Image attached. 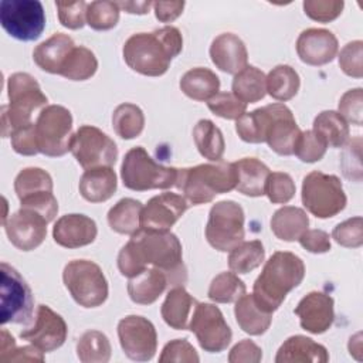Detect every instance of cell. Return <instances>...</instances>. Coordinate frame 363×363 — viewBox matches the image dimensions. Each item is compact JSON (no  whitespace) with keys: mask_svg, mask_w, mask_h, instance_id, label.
<instances>
[{"mask_svg":"<svg viewBox=\"0 0 363 363\" xmlns=\"http://www.w3.org/2000/svg\"><path fill=\"white\" fill-rule=\"evenodd\" d=\"M183 50V37L177 27L164 26L152 33L132 34L123 44L126 65L146 77H160Z\"/></svg>","mask_w":363,"mask_h":363,"instance_id":"obj_1","label":"cell"},{"mask_svg":"<svg viewBox=\"0 0 363 363\" xmlns=\"http://www.w3.org/2000/svg\"><path fill=\"white\" fill-rule=\"evenodd\" d=\"M305 277L303 261L289 251H277L264 264L252 286V296L267 312H275L286 295L299 286Z\"/></svg>","mask_w":363,"mask_h":363,"instance_id":"obj_2","label":"cell"},{"mask_svg":"<svg viewBox=\"0 0 363 363\" xmlns=\"http://www.w3.org/2000/svg\"><path fill=\"white\" fill-rule=\"evenodd\" d=\"M190 206L206 204L217 194L228 193L237 186V170L234 163L224 160L203 163L193 167L179 169L176 184Z\"/></svg>","mask_w":363,"mask_h":363,"instance_id":"obj_3","label":"cell"},{"mask_svg":"<svg viewBox=\"0 0 363 363\" xmlns=\"http://www.w3.org/2000/svg\"><path fill=\"white\" fill-rule=\"evenodd\" d=\"M9 104L1 106V135L10 136L16 129L33 123V115L47 106L48 98L37 79L27 72H14L7 79Z\"/></svg>","mask_w":363,"mask_h":363,"instance_id":"obj_4","label":"cell"},{"mask_svg":"<svg viewBox=\"0 0 363 363\" xmlns=\"http://www.w3.org/2000/svg\"><path fill=\"white\" fill-rule=\"evenodd\" d=\"M129 241L146 268L147 265H153L164 271L176 282L182 279V275L186 277L182 242L170 230L147 231L140 228L136 234L130 235Z\"/></svg>","mask_w":363,"mask_h":363,"instance_id":"obj_5","label":"cell"},{"mask_svg":"<svg viewBox=\"0 0 363 363\" xmlns=\"http://www.w3.org/2000/svg\"><path fill=\"white\" fill-rule=\"evenodd\" d=\"M177 172L179 169L176 167L155 162L142 146L129 149L121 164L122 183L133 191L173 187L177 180Z\"/></svg>","mask_w":363,"mask_h":363,"instance_id":"obj_6","label":"cell"},{"mask_svg":"<svg viewBox=\"0 0 363 363\" xmlns=\"http://www.w3.org/2000/svg\"><path fill=\"white\" fill-rule=\"evenodd\" d=\"M62 282L72 299L84 308L101 306L109 294L101 267L89 259L69 261L64 267Z\"/></svg>","mask_w":363,"mask_h":363,"instance_id":"obj_7","label":"cell"},{"mask_svg":"<svg viewBox=\"0 0 363 363\" xmlns=\"http://www.w3.org/2000/svg\"><path fill=\"white\" fill-rule=\"evenodd\" d=\"M301 199L303 207L318 218L335 217L347 203L340 179L319 170L303 177Z\"/></svg>","mask_w":363,"mask_h":363,"instance_id":"obj_8","label":"cell"},{"mask_svg":"<svg viewBox=\"0 0 363 363\" xmlns=\"http://www.w3.org/2000/svg\"><path fill=\"white\" fill-rule=\"evenodd\" d=\"M35 136L40 153L60 157L71 150L72 115L62 105H47L35 121Z\"/></svg>","mask_w":363,"mask_h":363,"instance_id":"obj_9","label":"cell"},{"mask_svg":"<svg viewBox=\"0 0 363 363\" xmlns=\"http://www.w3.org/2000/svg\"><path fill=\"white\" fill-rule=\"evenodd\" d=\"M244 210L234 200L213 204L206 224L207 242L217 251H231L244 240Z\"/></svg>","mask_w":363,"mask_h":363,"instance_id":"obj_10","label":"cell"},{"mask_svg":"<svg viewBox=\"0 0 363 363\" xmlns=\"http://www.w3.org/2000/svg\"><path fill=\"white\" fill-rule=\"evenodd\" d=\"M0 306L1 325L27 323L31 320L34 298L26 279L7 262L0 265Z\"/></svg>","mask_w":363,"mask_h":363,"instance_id":"obj_11","label":"cell"},{"mask_svg":"<svg viewBox=\"0 0 363 363\" xmlns=\"http://www.w3.org/2000/svg\"><path fill=\"white\" fill-rule=\"evenodd\" d=\"M0 23L13 38L34 41L45 28V11L38 0H3Z\"/></svg>","mask_w":363,"mask_h":363,"instance_id":"obj_12","label":"cell"},{"mask_svg":"<svg viewBox=\"0 0 363 363\" xmlns=\"http://www.w3.org/2000/svg\"><path fill=\"white\" fill-rule=\"evenodd\" d=\"M189 330L194 333L200 347L208 353H220L231 343L233 332L223 312L213 303L197 302L189 322Z\"/></svg>","mask_w":363,"mask_h":363,"instance_id":"obj_13","label":"cell"},{"mask_svg":"<svg viewBox=\"0 0 363 363\" xmlns=\"http://www.w3.org/2000/svg\"><path fill=\"white\" fill-rule=\"evenodd\" d=\"M71 153L79 166L86 169L111 166L118 159V147L113 139L92 125H82L71 140Z\"/></svg>","mask_w":363,"mask_h":363,"instance_id":"obj_14","label":"cell"},{"mask_svg":"<svg viewBox=\"0 0 363 363\" xmlns=\"http://www.w3.org/2000/svg\"><path fill=\"white\" fill-rule=\"evenodd\" d=\"M118 337L123 353L135 362L152 360L157 350L155 325L140 315L122 318L118 323Z\"/></svg>","mask_w":363,"mask_h":363,"instance_id":"obj_15","label":"cell"},{"mask_svg":"<svg viewBox=\"0 0 363 363\" xmlns=\"http://www.w3.org/2000/svg\"><path fill=\"white\" fill-rule=\"evenodd\" d=\"M67 335L68 328L64 318L48 305H38L33 325L20 332L23 340L37 346L44 353L61 347Z\"/></svg>","mask_w":363,"mask_h":363,"instance_id":"obj_16","label":"cell"},{"mask_svg":"<svg viewBox=\"0 0 363 363\" xmlns=\"http://www.w3.org/2000/svg\"><path fill=\"white\" fill-rule=\"evenodd\" d=\"M47 218L35 210L23 208L3 224L9 241L20 251H31L43 244L47 235Z\"/></svg>","mask_w":363,"mask_h":363,"instance_id":"obj_17","label":"cell"},{"mask_svg":"<svg viewBox=\"0 0 363 363\" xmlns=\"http://www.w3.org/2000/svg\"><path fill=\"white\" fill-rule=\"evenodd\" d=\"M265 109L268 113L265 142L277 155H294L296 139L302 130L296 125L292 111L281 102L265 105Z\"/></svg>","mask_w":363,"mask_h":363,"instance_id":"obj_18","label":"cell"},{"mask_svg":"<svg viewBox=\"0 0 363 363\" xmlns=\"http://www.w3.org/2000/svg\"><path fill=\"white\" fill-rule=\"evenodd\" d=\"M189 204L182 194L164 191L152 197L140 213V228L147 231H169L186 213Z\"/></svg>","mask_w":363,"mask_h":363,"instance_id":"obj_19","label":"cell"},{"mask_svg":"<svg viewBox=\"0 0 363 363\" xmlns=\"http://www.w3.org/2000/svg\"><path fill=\"white\" fill-rule=\"evenodd\" d=\"M333 298L320 291L306 294L295 308V315L299 316L301 328L309 333H325L335 320Z\"/></svg>","mask_w":363,"mask_h":363,"instance_id":"obj_20","label":"cell"},{"mask_svg":"<svg viewBox=\"0 0 363 363\" xmlns=\"http://www.w3.org/2000/svg\"><path fill=\"white\" fill-rule=\"evenodd\" d=\"M296 52L302 62L320 67L333 61L339 51L336 35L326 28H306L296 38Z\"/></svg>","mask_w":363,"mask_h":363,"instance_id":"obj_21","label":"cell"},{"mask_svg":"<svg viewBox=\"0 0 363 363\" xmlns=\"http://www.w3.org/2000/svg\"><path fill=\"white\" fill-rule=\"evenodd\" d=\"M98 234L96 223L85 214L61 216L52 227L54 241L64 248H79L95 241Z\"/></svg>","mask_w":363,"mask_h":363,"instance_id":"obj_22","label":"cell"},{"mask_svg":"<svg viewBox=\"0 0 363 363\" xmlns=\"http://www.w3.org/2000/svg\"><path fill=\"white\" fill-rule=\"evenodd\" d=\"M210 58L213 64L227 74H237L248 64V52L244 41L233 34H218L210 45Z\"/></svg>","mask_w":363,"mask_h":363,"instance_id":"obj_23","label":"cell"},{"mask_svg":"<svg viewBox=\"0 0 363 363\" xmlns=\"http://www.w3.org/2000/svg\"><path fill=\"white\" fill-rule=\"evenodd\" d=\"M74 40L64 33H54L50 38L40 43L33 51L37 67L48 74L60 75L69 52L74 50Z\"/></svg>","mask_w":363,"mask_h":363,"instance_id":"obj_24","label":"cell"},{"mask_svg":"<svg viewBox=\"0 0 363 363\" xmlns=\"http://www.w3.org/2000/svg\"><path fill=\"white\" fill-rule=\"evenodd\" d=\"M328 360L326 347L302 335L288 337L275 356L277 363H326Z\"/></svg>","mask_w":363,"mask_h":363,"instance_id":"obj_25","label":"cell"},{"mask_svg":"<svg viewBox=\"0 0 363 363\" xmlns=\"http://www.w3.org/2000/svg\"><path fill=\"white\" fill-rule=\"evenodd\" d=\"M118 187L116 173L111 166L86 169L79 179V193L89 203L109 200Z\"/></svg>","mask_w":363,"mask_h":363,"instance_id":"obj_26","label":"cell"},{"mask_svg":"<svg viewBox=\"0 0 363 363\" xmlns=\"http://www.w3.org/2000/svg\"><path fill=\"white\" fill-rule=\"evenodd\" d=\"M170 277L159 268H146L136 277L129 278L128 295L139 305L153 303L166 289ZM172 281V279H170Z\"/></svg>","mask_w":363,"mask_h":363,"instance_id":"obj_27","label":"cell"},{"mask_svg":"<svg viewBox=\"0 0 363 363\" xmlns=\"http://www.w3.org/2000/svg\"><path fill=\"white\" fill-rule=\"evenodd\" d=\"M237 170L235 190L244 196L261 197L265 194V183L269 169L257 157H242L234 162Z\"/></svg>","mask_w":363,"mask_h":363,"instance_id":"obj_28","label":"cell"},{"mask_svg":"<svg viewBox=\"0 0 363 363\" xmlns=\"http://www.w3.org/2000/svg\"><path fill=\"white\" fill-rule=\"evenodd\" d=\"M196 303L197 301L183 286H174L167 292L162 303V318L172 329L186 330L189 329L190 316Z\"/></svg>","mask_w":363,"mask_h":363,"instance_id":"obj_29","label":"cell"},{"mask_svg":"<svg viewBox=\"0 0 363 363\" xmlns=\"http://www.w3.org/2000/svg\"><path fill=\"white\" fill-rule=\"evenodd\" d=\"M234 315L242 332L251 336H259L265 333L272 322V313L264 311L257 303L252 294H244L240 299L235 301Z\"/></svg>","mask_w":363,"mask_h":363,"instance_id":"obj_30","label":"cell"},{"mask_svg":"<svg viewBox=\"0 0 363 363\" xmlns=\"http://www.w3.org/2000/svg\"><path fill=\"white\" fill-rule=\"evenodd\" d=\"M271 231L282 241H296L309 227L308 214L295 206H284L271 217Z\"/></svg>","mask_w":363,"mask_h":363,"instance_id":"obj_31","label":"cell"},{"mask_svg":"<svg viewBox=\"0 0 363 363\" xmlns=\"http://www.w3.org/2000/svg\"><path fill=\"white\" fill-rule=\"evenodd\" d=\"M179 86L190 99L204 102L220 92V78L208 68L196 67L183 74Z\"/></svg>","mask_w":363,"mask_h":363,"instance_id":"obj_32","label":"cell"},{"mask_svg":"<svg viewBox=\"0 0 363 363\" xmlns=\"http://www.w3.org/2000/svg\"><path fill=\"white\" fill-rule=\"evenodd\" d=\"M142 203L139 200L125 197L113 204L108 211V224L118 233L125 235H133L140 230V213Z\"/></svg>","mask_w":363,"mask_h":363,"instance_id":"obj_33","label":"cell"},{"mask_svg":"<svg viewBox=\"0 0 363 363\" xmlns=\"http://www.w3.org/2000/svg\"><path fill=\"white\" fill-rule=\"evenodd\" d=\"M231 89L244 104L258 102L267 94V75L259 68L247 65L234 75Z\"/></svg>","mask_w":363,"mask_h":363,"instance_id":"obj_34","label":"cell"},{"mask_svg":"<svg viewBox=\"0 0 363 363\" xmlns=\"http://www.w3.org/2000/svg\"><path fill=\"white\" fill-rule=\"evenodd\" d=\"M193 139L199 153L211 162H220L225 150L221 130L210 119H200L193 129Z\"/></svg>","mask_w":363,"mask_h":363,"instance_id":"obj_35","label":"cell"},{"mask_svg":"<svg viewBox=\"0 0 363 363\" xmlns=\"http://www.w3.org/2000/svg\"><path fill=\"white\" fill-rule=\"evenodd\" d=\"M313 132H316L328 146L342 147L349 140V125L336 111H322L313 119Z\"/></svg>","mask_w":363,"mask_h":363,"instance_id":"obj_36","label":"cell"},{"mask_svg":"<svg viewBox=\"0 0 363 363\" xmlns=\"http://www.w3.org/2000/svg\"><path fill=\"white\" fill-rule=\"evenodd\" d=\"M301 86L298 72L286 64L274 67L267 75V92L277 101L286 102L292 99Z\"/></svg>","mask_w":363,"mask_h":363,"instance_id":"obj_37","label":"cell"},{"mask_svg":"<svg viewBox=\"0 0 363 363\" xmlns=\"http://www.w3.org/2000/svg\"><path fill=\"white\" fill-rule=\"evenodd\" d=\"M265 259V250L259 240L242 241L228 255V268L234 274H248L258 268Z\"/></svg>","mask_w":363,"mask_h":363,"instance_id":"obj_38","label":"cell"},{"mask_svg":"<svg viewBox=\"0 0 363 363\" xmlns=\"http://www.w3.org/2000/svg\"><path fill=\"white\" fill-rule=\"evenodd\" d=\"M112 126L115 133L125 140L138 138L145 128V115L138 105L123 102L112 113Z\"/></svg>","mask_w":363,"mask_h":363,"instance_id":"obj_39","label":"cell"},{"mask_svg":"<svg viewBox=\"0 0 363 363\" xmlns=\"http://www.w3.org/2000/svg\"><path fill=\"white\" fill-rule=\"evenodd\" d=\"M111 354L109 339L99 330H86L77 342V356L82 363H106Z\"/></svg>","mask_w":363,"mask_h":363,"instance_id":"obj_40","label":"cell"},{"mask_svg":"<svg viewBox=\"0 0 363 363\" xmlns=\"http://www.w3.org/2000/svg\"><path fill=\"white\" fill-rule=\"evenodd\" d=\"M52 177L41 167H26L20 170L14 179V191L20 201L27 197L52 191Z\"/></svg>","mask_w":363,"mask_h":363,"instance_id":"obj_41","label":"cell"},{"mask_svg":"<svg viewBox=\"0 0 363 363\" xmlns=\"http://www.w3.org/2000/svg\"><path fill=\"white\" fill-rule=\"evenodd\" d=\"M96 69L98 60L95 54L84 45H75L69 52L60 75L71 81H85L94 77Z\"/></svg>","mask_w":363,"mask_h":363,"instance_id":"obj_42","label":"cell"},{"mask_svg":"<svg viewBox=\"0 0 363 363\" xmlns=\"http://www.w3.org/2000/svg\"><path fill=\"white\" fill-rule=\"evenodd\" d=\"M245 284L233 271L220 272L208 286L207 296L217 303H231L245 294Z\"/></svg>","mask_w":363,"mask_h":363,"instance_id":"obj_43","label":"cell"},{"mask_svg":"<svg viewBox=\"0 0 363 363\" xmlns=\"http://www.w3.org/2000/svg\"><path fill=\"white\" fill-rule=\"evenodd\" d=\"M268 113L265 106L245 112L235 121V132L241 140L247 143L265 142Z\"/></svg>","mask_w":363,"mask_h":363,"instance_id":"obj_44","label":"cell"},{"mask_svg":"<svg viewBox=\"0 0 363 363\" xmlns=\"http://www.w3.org/2000/svg\"><path fill=\"white\" fill-rule=\"evenodd\" d=\"M121 9L116 1L96 0L86 6V24L96 31L113 28L119 21Z\"/></svg>","mask_w":363,"mask_h":363,"instance_id":"obj_45","label":"cell"},{"mask_svg":"<svg viewBox=\"0 0 363 363\" xmlns=\"http://www.w3.org/2000/svg\"><path fill=\"white\" fill-rule=\"evenodd\" d=\"M326 149V142L316 132L303 130L296 139L294 155L303 163H315L325 156Z\"/></svg>","mask_w":363,"mask_h":363,"instance_id":"obj_46","label":"cell"},{"mask_svg":"<svg viewBox=\"0 0 363 363\" xmlns=\"http://www.w3.org/2000/svg\"><path fill=\"white\" fill-rule=\"evenodd\" d=\"M296 187L292 177L285 172L269 173L265 183V194L274 204H285L295 196Z\"/></svg>","mask_w":363,"mask_h":363,"instance_id":"obj_47","label":"cell"},{"mask_svg":"<svg viewBox=\"0 0 363 363\" xmlns=\"http://www.w3.org/2000/svg\"><path fill=\"white\" fill-rule=\"evenodd\" d=\"M208 109L224 119L237 121L247 111V104L240 101L233 92H218L207 101Z\"/></svg>","mask_w":363,"mask_h":363,"instance_id":"obj_48","label":"cell"},{"mask_svg":"<svg viewBox=\"0 0 363 363\" xmlns=\"http://www.w3.org/2000/svg\"><path fill=\"white\" fill-rule=\"evenodd\" d=\"M332 238L342 247L359 248L363 244V218L357 216L339 223L332 231Z\"/></svg>","mask_w":363,"mask_h":363,"instance_id":"obj_49","label":"cell"},{"mask_svg":"<svg viewBox=\"0 0 363 363\" xmlns=\"http://www.w3.org/2000/svg\"><path fill=\"white\" fill-rule=\"evenodd\" d=\"M340 69L353 78L363 77V41L354 40L343 45L339 52Z\"/></svg>","mask_w":363,"mask_h":363,"instance_id":"obj_50","label":"cell"},{"mask_svg":"<svg viewBox=\"0 0 363 363\" xmlns=\"http://www.w3.org/2000/svg\"><path fill=\"white\" fill-rule=\"evenodd\" d=\"M305 14L319 23H329L342 14L345 7L343 0H305L303 1Z\"/></svg>","mask_w":363,"mask_h":363,"instance_id":"obj_51","label":"cell"},{"mask_svg":"<svg viewBox=\"0 0 363 363\" xmlns=\"http://www.w3.org/2000/svg\"><path fill=\"white\" fill-rule=\"evenodd\" d=\"M86 6L84 0L55 1L60 23L69 30H79L86 23Z\"/></svg>","mask_w":363,"mask_h":363,"instance_id":"obj_52","label":"cell"},{"mask_svg":"<svg viewBox=\"0 0 363 363\" xmlns=\"http://www.w3.org/2000/svg\"><path fill=\"white\" fill-rule=\"evenodd\" d=\"M200 360L196 349L187 339H174L164 345L159 362L160 363H197Z\"/></svg>","mask_w":363,"mask_h":363,"instance_id":"obj_53","label":"cell"},{"mask_svg":"<svg viewBox=\"0 0 363 363\" xmlns=\"http://www.w3.org/2000/svg\"><path fill=\"white\" fill-rule=\"evenodd\" d=\"M339 113L346 121L356 126L363 122V89L353 88L346 91L339 99Z\"/></svg>","mask_w":363,"mask_h":363,"instance_id":"obj_54","label":"cell"},{"mask_svg":"<svg viewBox=\"0 0 363 363\" xmlns=\"http://www.w3.org/2000/svg\"><path fill=\"white\" fill-rule=\"evenodd\" d=\"M360 147H362V138L357 136L352 139L342 156H340V166L345 177L353 182L362 180V163H360Z\"/></svg>","mask_w":363,"mask_h":363,"instance_id":"obj_55","label":"cell"},{"mask_svg":"<svg viewBox=\"0 0 363 363\" xmlns=\"http://www.w3.org/2000/svg\"><path fill=\"white\" fill-rule=\"evenodd\" d=\"M11 147L16 153L23 156H34L40 153L37 136H35V123L16 129L11 135Z\"/></svg>","mask_w":363,"mask_h":363,"instance_id":"obj_56","label":"cell"},{"mask_svg":"<svg viewBox=\"0 0 363 363\" xmlns=\"http://www.w3.org/2000/svg\"><path fill=\"white\" fill-rule=\"evenodd\" d=\"M262 359V349L250 339L235 343L228 354L230 363H258Z\"/></svg>","mask_w":363,"mask_h":363,"instance_id":"obj_57","label":"cell"},{"mask_svg":"<svg viewBox=\"0 0 363 363\" xmlns=\"http://www.w3.org/2000/svg\"><path fill=\"white\" fill-rule=\"evenodd\" d=\"M299 244L302 245V248H305L306 251L312 252V254H323L330 251L332 244H330V235L323 231V230H306L299 238H298Z\"/></svg>","mask_w":363,"mask_h":363,"instance_id":"obj_58","label":"cell"},{"mask_svg":"<svg viewBox=\"0 0 363 363\" xmlns=\"http://www.w3.org/2000/svg\"><path fill=\"white\" fill-rule=\"evenodd\" d=\"M184 1L183 0H176V1H155L153 3V10L155 16L159 21L162 23H170L176 20L184 9Z\"/></svg>","mask_w":363,"mask_h":363,"instance_id":"obj_59","label":"cell"},{"mask_svg":"<svg viewBox=\"0 0 363 363\" xmlns=\"http://www.w3.org/2000/svg\"><path fill=\"white\" fill-rule=\"evenodd\" d=\"M1 362H44V352L37 346L14 347L10 353L0 357Z\"/></svg>","mask_w":363,"mask_h":363,"instance_id":"obj_60","label":"cell"},{"mask_svg":"<svg viewBox=\"0 0 363 363\" xmlns=\"http://www.w3.org/2000/svg\"><path fill=\"white\" fill-rule=\"evenodd\" d=\"M116 4L130 14H146L153 6L152 1H116Z\"/></svg>","mask_w":363,"mask_h":363,"instance_id":"obj_61","label":"cell"},{"mask_svg":"<svg viewBox=\"0 0 363 363\" xmlns=\"http://www.w3.org/2000/svg\"><path fill=\"white\" fill-rule=\"evenodd\" d=\"M16 347V340L14 337L6 330L1 329V342H0V357L6 356L7 353H10L13 349Z\"/></svg>","mask_w":363,"mask_h":363,"instance_id":"obj_62","label":"cell"}]
</instances>
